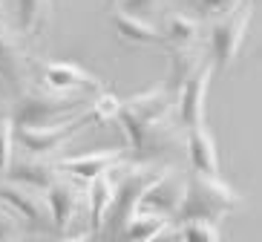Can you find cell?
I'll return each instance as SVG.
<instances>
[{
	"label": "cell",
	"instance_id": "obj_1",
	"mask_svg": "<svg viewBox=\"0 0 262 242\" xmlns=\"http://www.w3.org/2000/svg\"><path fill=\"white\" fill-rule=\"evenodd\" d=\"M173 95L167 86H153L141 95L121 101L116 121L124 127L130 150L136 159H159L179 144V130L170 121L173 116Z\"/></svg>",
	"mask_w": 262,
	"mask_h": 242
},
{
	"label": "cell",
	"instance_id": "obj_2",
	"mask_svg": "<svg viewBox=\"0 0 262 242\" xmlns=\"http://www.w3.org/2000/svg\"><path fill=\"white\" fill-rule=\"evenodd\" d=\"M236 208H242V196L222 182L219 176H202V173H193L190 179H185V199H182V208H179L176 222H185V219H208V222H219L222 216L233 213Z\"/></svg>",
	"mask_w": 262,
	"mask_h": 242
},
{
	"label": "cell",
	"instance_id": "obj_3",
	"mask_svg": "<svg viewBox=\"0 0 262 242\" xmlns=\"http://www.w3.org/2000/svg\"><path fill=\"white\" fill-rule=\"evenodd\" d=\"M116 167H118V173H121V179L118 182L113 179V185H116V196H113V208H110L107 219H104V228H101V234L107 236V242H116V236L121 234L124 222L139 211L141 193H144V190L150 188V182L162 173V167L141 164V162L116 164Z\"/></svg>",
	"mask_w": 262,
	"mask_h": 242
},
{
	"label": "cell",
	"instance_id": "obj_4",
	"mask_svg": "<svg viewBox=\"0 0 262 242\" xmlns=\"http://www.w3.org/2000/svg\"><path fill=\"white\" fill-rule=\"evenodd\" d=\"M84 107L78 98L70 95H55L47 90H38L32 86L24 95H17L9 116H12V124L15 127H47V124H58L63 116H70L72 109Z\"/></svg>",
	"mask_w": 262,
	"mask_h": 242
},
{
	"label": "cell",
	"instance_id": "obj_5",
	"mask_svg": "<svg viewBox=\"0 0 262 242\" xmlns=\"http://www.w3.org/2000/svg\"><path fill=\"white\" fill-rule=\"evenodd\" d=\"M248 26H251V0H242L228 15L213 17V26H210V58L216 63V72H225L236 61L242 40L248 35Z\"/></svg>",
	"mask_w": 262,
	"mask_h": 242
},
{
	"label": "cell",
	"instance_id": "obj_6",
	"mask_svg": "<svg viewBox=\"0 0 262 242\" xmlns=\"http://www.w3.org/2000/svg\"><path fill=\"white\" fill-rule=\"evenodd\" d=\"M90 116H86V107L81 109L78 118H67V121H58V124H47V127H15V141H20L26 147L29 156H55L58 150L78 136L84 127H90Z\"/></svg>",
	"mask_w": 262,
	"mask_h": 242
},
{
	"label": "cell",
	"instance_id": "obj_7",
	"mask_svg": "<svg viewBox=\"0 0 262 242\" xmlns=\"http://www.w3.org/2000/svg\"><path fill=\"white\" fill-rule=\"evenodd\" d=\"M182 199H185V179L179 176L176 170H164L150 182V188L141 193L139 199V211L141 213H156V216L164 219H176L179 208H182Z\"/></svg>",
	"mask_w": 262,
	"mask_h": 242
},
{
	"label": "cell",
	"instance_id": "obj_8",
	"mask_svg": "<svg viewBox=\"0 0 262 242\" xmlns=\"http://www.w3.org/2000/svg\"><path fill=\"white\" fill-rule=\"evenodd\" d=\"M0 205L12 208L32 231H52V219H49L43 193H38V190L26 188V185H15V182H0Z\"/></svg>",
	"mask_w": 262,
	"mask_h": 242
},
{
	"label": "cell",
	"instance_id": "obj_9",
	"mask_svg": "<svg viewBox=\"0 0 262 242\" xmlns=\"http://www.w3.org/2000/svg\"><path fill=\"white\" fill-rule=\"evenodd\" d=\"M0 78L15 90V95H24L26 90H32L29 55L24 43L17 40V35L6 26H0Z\"/></svg>",
	"mask_w": 262,
	"mask_h": 242
},
{
	"label": "cell",
	"instance_id": "obj_10",
	"mask_svg": "<svg viewBox=\"0 0 262 242\" xmlns=\"http://www.w3.org/2000/svg\"><path fill=\"white\" fill-rule=\"evenodd\" d=\"M210 75H213V67L205 63L199 72H193L185 84L179 86V95H176V121L185 130L202 124L205 121V98H208V84H210Z\"/></svg>",
	"mask_w": 262,
	"mask_h": 242
},
{
	"label": "cell",
	"instance_id": "obj_11",
	"mask_svg": "<svg viewBox=\"0 0 262 242\" xmlns=\"http://www.w3.org/2000/svg\"><path fill=\"white\" fill-rule=\"evenodd\" d=\"M40 75H43V90L55 95H67L75 90H98L101 93V86H104L101 78H95L90 70L72 61H43Z\"/></svg>",
	"mask_w": 262,
	"mask_h": 242
},
{
	"label": "cell",
	"instance_id": "obj_12",
	"mask_svg": "<svg viewBox=\"0 0 262 242\" xmlns=\"http://www.w3.org/2000/svg\"><path fill=\"white\" fill-rule=\"evenodd\" d=\"M43 202H47L49 219H52L55 231H67L72 225V219L78 216V208L84 205V193L75 185V179L61 176L52 188L43 190Z\"/></svg>",
	"mask_w": 262,
	"mask_h": 242
},
{
	"label": "cell",
	"instance_id": "obj_13",
	"mask_svg": "<svg viewBox=\"0 0 262 242\" xmlns=\"http://www.w3.org/2000/svg\"><path fill=\"white\" fill-rule=\"evenodd\" d=\"M121 150H95V153H84V156H70V159H58L55 167L78 182H95L98 176H107L116 164H121Z\"/></svg>",
	"mask_w": 262,
	"mask_h": 242
},
{
	"label": "cell",
	"instance_id": "obj_14",
	"mask_svg": "<svg viewBox=\"0 0 262 242\" xmlns=\"http://www.w3.org/2000/svg\"><path fill=\"white\" fill-rule=\"evenodd\" d=\"M63 173L55 167L52 159L43 156H24V159H12V167L6 170V182L15 185H26V188L43 193L47 188H52L55 182L61 179Z\"/></svg>",
	"mask_w": 262,
	"mask_h": 242
},
{
	"label": "cell",
	"instance_id": "obj_15",
	"mask_svg": "<svg viewBox=\"0 0 262 242\" xmlns=\"http://www.w3.org/2000/svg\"><path fill=\"white\" fill-rule=\"evenodd\" d=\"M187 153H190L193 173L219 176V147H216L213 130L208 127V121L187 130Z\"/></svg>",
	"mask_w": 262,
	"mask_h": 242
},
{
	"label": "cell",
	"instance_id": "obj_16",
	"mask_svg": "<svg viewBox=\"0 0 262 242\" xmlns=\"http://www.w3.org/2000/svg\"><path fill=\"white\" fill-rule=\"evenodd\" d=\"M162 43L167 49H190L199 40V20L185 12H167L162 29Z\"/></svg>",
	"mask_w": 262,
	"mask_h": 242
},
{
	"label": "cell",
	"instance_id": "obj_17",
	"mask_svg": "<svg viewBox=\"0 0 262 242\" xmlns=\"http://www.w3.org/2000/svg\"><path fill=\"white\" fill-rule=\"evenodd\" d=\"M113 196H116V185L113 176H98L95 182H90V193H86V208H90V234L98 236L104 228L110 208H113Z\"/></svg>",
	"mask_w": 262,
	"mask_h": 242
},
{
	"label": "cell",
	"instance_id": "obj_18",
	"mask_svg": "<svg viewBox=\"0 0 262 242\" xmlns=\"http://www.w3.org/2000/svg\"><path fill=\"white\" fill-rule=\"evenodd\" d=\"M113 29L121 40L127 43H139V47H153V43H162V32L153 20H141V17L124 15V12H116L113 15Z\"/></svg>",
	"mask_w": 262,
	"mask_h": 242
},
{
	"label": "cell",
	"instance_id": "obj_19",
	"mask_svg": "<svg viewBox=\"0 0 262 242\" xmlns=\"http://www.w3.org/2000/svg\"><path fill=\"white\" fill-rule=\"evenodd\" d=\"M167 228H173V222L164 216H156V213H141L136 211L127 222H124L121 234L116 236V242H147L153 236L164 234Z\"/></svg>",
	"mask_w": 262,
	"mask_h": 242
},
{
	"label": "cell",
	"instance_id": "obj_20",
	"mask_svg": "<svg viewBox=\"0 0 262 242\" xmlns=\"http://www.w3.org/2000/svg\"><path fill=\"white\" fill-rule=\"evenodd\" d=\"M15 15L20 32L29 38H38L52 17V0H15Z\"/></svg>",
	"mask_w": 262,
	"mask_h": 242
},
{
	"label": "cell",
	"instance_id": "obj_21",
	"mask_svg": "<svg viewBox=\"0 0 262 242\" xmlns=\"http://www.w3.org/2000/svg\"><path fill=\"white\" fill-rule=\"evenodd\" d=\"M170 86L173 90H179V86L185 84L187 78H190L193 72H199L202 67H205V58H202V52L196 47L190 49H170Z\"/></svg>",
	"mask_w": 262,
	"mask_h": 242
},
{
	"label": "cell",
	"instance_id": "obj_22",
	"mask_svg": "<svg viewBox=\"0 0 262 242\" xmlns=\"http://www.w3.org/2000/svg\"><path fill=\"white\" fill-rule=\"evenodd\" d=\"M173 228H176L179 242H222L216 222H208V219H185Z\"/></svg>",
	"mask_w": 262,
	"mask_h": 242
},
{
	"label": "cell",
	"instance_id": "obj_23",
	"mask_svg": "<svg viewBox=\"0 0 262 242\" xmlns=\"http://www.w3.org/2000/svg\"><path fill=\"white\" fill-rule=\"evenodd\" d=\"M118 107H121L118 95L110 93V90H101L98 98L86 107V116H90V121H93V124H107V121H116Z\"/></svg>",
	"mask_w": 262,
	"mask_h": 242
},
{
	"label": "cell",
	"instance_id": "obj_24",
	"mask_svg": "<svg viewBox=\"0 0 262 242\" xmlns=\"http://www.w3.org/2000/svg\"><path fill=\"white\" fill-rule=\"evenodd\" d=\"M15 159V124L9 109H0V176H6Z\"/></svg>",
	"mask_w": 262,
	"mask_h": 242
},
{
	"label": "cell",
	"instance_id": "obj_25",
	"mask_svg": "<svg viewBox=\"0 0 262 242\" xmlns=\"http://www.w3.org/2000/svg\"><path fill=\"white\" fill-rule=\"evenodd\" d=\"M116 6L118 12L141 17V20H153L156 15H162V0H118Z\"/></svg>",
	"mask_w": 262,
	"mask_h": 242
},
{
	"label": "cell",
	"instance_id": "obj_26",
	"mask_svg": "<svg viewBox=\"0 0 262 242\" xmlns=\"http://www.w3.org/2000/svg\"><path fill=\"white\" fill-rule=\"evenodd\" d=\"M190 3H193V9H196V15H202V17H219V15L233 12L242 0H190Z\"/></svg>",
	"mask_w": 262,
	"mask_h": 242
},
{
	"label": "cell",
	"instance_id": "obj_27",
	"mask_svg": "<svg viewBox=\"0 0 262 242\" xmlns=\"http://www.w3.org/2000/svg\"><path fill=\"white\" fill-rule=\"evenodd\" d=\"M17 234V219L9 216L6 211H0V242H12Z\"/></svg>",
	"mask_w": 262,
	"mask_h": 242
},
{
	"label": "cell",
	"instance_id": "obj_28",
	"mask_svg": "<svg viewBox=\"0 0 262 242\" xmlns=\"http://www.w3.org/2000/svg\"><path fill=\"white\" fill-rule=\"evenodd\" d=\"M147 242H179V239H176V228H167L164 234L153 236V239H147Z\"/></svg>",
	"mask_w": 262,
	"mask_h": 242
},
{
	"label": "cell",
	"instance_id": "obj_29",
	"mask_svg": "<svg viewBox=\"0 0 262 242\" xmlns=\"http://www.w3.org/2000/svg\"><path fill=\"white\" fill-rule=\"evenodd\" d=\"M61 242H90V236L81 234V236H70V239H61Z\"/></svg>",
	"mask_w": 262,
	"mask_h": 242
},
{
	"label": "cell",
	"instance_id": "obj_30",
	"mask_svg": "<svg viewBox=\"0 0 262 242\" xmlns=\"http://www.w3.org/2000/svg\"><path fill=\"white\" fill-rule=\"evenodd\" d=\"M116 3H118V0H104V6H107V9H113Z\"/></svg>",
	"mask_w": 262,
	"mask_h": 242
}]
</instances>
